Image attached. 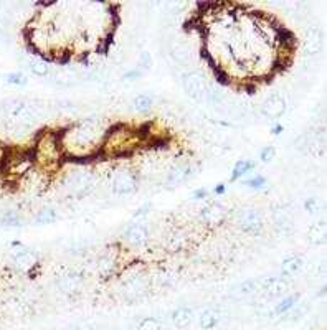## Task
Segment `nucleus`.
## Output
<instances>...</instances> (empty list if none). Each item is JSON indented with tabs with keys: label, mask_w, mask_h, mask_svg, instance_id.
Instances as JSON below:
<instances>
[{
	"label": "nucleus",
	"mask_w": 327,
	"mask_h": 330,
	"mask_svg": "<svg viewBox=\"0 0 327 330\" xmlns=\"http://www.w3.org/2000/svg\"><path fill=\"white\" fill-rule=\"evenodd\" d=\"M124 238H126V241L131 246H142V245H146L147 238H149L147 228L144 225H139V223L131 225L126 231H124Z\"/></svg>",
	"instance_id": "15"
},
{
	"label": "nucleus",
	"mask_w": 327,
	"mask_h": 330,
	"mask_svg": "<svg viewBox=\"0 0 327 330\" xmlns=\"http://www.w3.org/2000/svg\"><path fill=\"white\" fill-rule=\"evenodd\" d=\"M96 183H98V180H96L94 172H91L84 167L73 168V170L66 175V180H65V185L68 187V190L78 198L89 195V193L93 192V188L96 187Z\"/></svg>",
	"instance_id": "2"
},
{
	"label": "nucleus",
	"mask_w": 327,
	"mask_h": 330,
	"mask_svg": "<svg viewBox=\"0 0 327 330\" xmlns=\"http://www.w3.org/2000/svg\"><path fill=\"white\" fill-rule=\"evenodd\" d=\"M56 216L58 215H56L55 208H41V210L35 215V221L38 225H50V223L56 220Z\"/></svg>",
	"instance_id": "27"
},
{
	"label": "nucleus",
	"mask_w": 327,
	"mask_h": 330,
	"mask_svg": "<svg viewBox=\"0 0 327 330\" xmlns=\"http://www.w3.org/2000/svg\"><path fill=\"white\" fill-rule=\"evenodd\" d=\"M254 290H256V281L253 279H248V281H243V283H240L237 288L233 289L232 295L237 299H243V297H248V295H251Z\"/></svg>",
	"instance_id": "23"
},
{
	"label": "nucleus",
	"mask_w": 327,
	"mask_h": 330,
	"mask_svg": "<svg viewBox=\"0 0 327 330\" xmlns=\"http://www.w3.org/2000/svg\"><path fill=\"white\" fill-rule=\"evenodd\" d=\"M152 66V56L149 51H142L141 55H139V60H137V70L139 71H146V70H151Z\"/></svg>",
	"instance_id": "32"
},
{
	"label": "nucleus",
	"mask_w": 327,
	"mask_h": 330,
	"mask_svg": "<svg viewBox=\"0 0 327 330\" xmlns=\"http://www.w3.org/2000/svg\"><path fill=\"white\" fill-rule=\"evenodd\" d=\"M264 183H266V180H264L263 177H259V175H256V177H251L249 180H246L245 182V185H248V187H251V188H263L264 187Z\"/></svg>",
	"instance_id": "35"
},
{
	"label": "nucleus",
	"mask_w": 327,
	"mask_h": 330,
	"mask_svg": "<svg viewBox=\"0 0 327 330\" xmlns=\"http://www.w3.org/2000/svg\"><path fill=\"white\" fill-rule=\"evenodd\" d=\"M302 264H304V259L297 254H291L281 263V276H286V278H291L296 273H299Z\"/></svg>",
	"instance_id": "19"
},
{
	"label": "nucleus",
	"mask_w": 327,
	"mask_h": 330,
	"mask_svg": "<svg viewBox=\"0 0 327 330\" xmlns=\"http://www.w3.org/2000/svg\"><path fill=\"white\" fill-rule=\"evenodd\" d=\"M98 269H99L101 276H109V274H111V271L114 269V259H113V256H111V254L103 256V258L99 259V263H98Z\"/></svg>",
	"instance_id": "29"
},
{
	"label": "nucleus",
	"mask_w": 327,
	"mask_h": 330,
	"mask_svg": "<svg viewBox=\"0 0 327 330\" xmlns=\"http://www.w3.org/2000/svg\"><path fill=\"white\" fill-rule=\"evenodd\" d=\"M81 283H83V279H81L80 273H76V271H66L63 276H60L58 288L61 292L65 294H75L80 290Z\"/></svg>",
	"instance_id": "13"
},
{
	"label": "nucleus",
	"mask_w": 327,
	"mask_h": 330,
	"mask_svg": "<svg viewBox=\"0 0 327 330\" xmlns=\"http://www.w3.org/2000/svg\"><path fill=\"white\" fill-rule=\"evenodd\" d=\"M286 101L281 94H271L261 104V114L271 121H278L286 113Z\"/></svg>",
	"instance_id": "6"
},
{
	"label": "nucleus",
	"mask_w": 327,
	"mask_h": 330,
	"mask_svg": "<svg viewBox=\"0 0 327 330\" xmlns=\"http://www.w3.org/2000/svg\"><path fill=\"white\" fill-rule=\"evenodd\" d=\"M281 130H283L281 125H278V127H273V134H280Z\"/></svg>",
	"instance_id": "41"
},
{
	"label": "nucleus",
	"mask_w": 327,
	"mask_h": 330,
	"mask_svg": "<svg viewBox=\"0 0 327 330\" xmlns=\"http://www.w3.org/2000/svg\"><path fill=\"white\" fill-rule=\"evenodd\" d=\"M169 51H170V56L174 58V61L179 63V65H192L195 60V53L187 41L174 40L170 43Z\"/></svg>",
	"instance_id": "7"
},
{
	"label": "nucleus",
	"mask_w": 327,
	"mask_h": 330,
	"mask_svg": "<svg viewBox=\"0 0 327 330\" xmlns=\"http://www.w3.org/2000/svg\"><path fill=\"white\" fill-rule=\"evenodd\" d=\"M225 218V208L220 203H211L202 210V220L208 225H218Z\"/></svg>",
	"instance_id": "17"
},
{
	"label": "nucleus",
	"mask_w": 327,
	"mask_h": 330,
	"mask_svg": "<svg viewBox=\"0 0 327 330\" xmlns=\"http://www.w3.org/2000/svg\"><path fill=\"white\" fill-rule=\"evenodd\" d=\"M206 195H208V190H206V188H200V190H197L194 193V197H197V198H205Z\"/></svg>",
	"instance_id": "39"
},
{
	"label": "nucleus",
	"mask_w": 327,
	"mask_h": 330,
	"mask_svg": "<svg viewBox=\"0 0 327 330\" xmlns=\"http://www.w3.org/2000/svg\"><path fill=\"white\" fill-rule=\"evenodd\" d=\"M106 127L103 119L86 118L78 121L73 127L65 129L60 132V142L65 157L76 159H91L101 149V144L106 137Z\"/></svg>",
	"instance_id": "1"
},
{
	"label": "nucleus",
	"mask_w": 327,
	"mask_h": 330,
	"mask_svg": "<svg viewBox=\"0 0 327 330\" xmlns=\"http://www.w3.org/2000/svg\"><path fill=\"white\" fill-rule=\"evenodd\" d=\"M185 94L195 103H208V86L199 71H189L182 76Z\"/></svg>",
	"instance_id": "3"
},
{
	"label": "nucleus",
	"mask_w": 327,
	"mask_h": 330,
	"mask_svg": "<svg viewBox=\"0 0 327 330\" xmlns=\"http://www.w3.org/2000/svg\"><path fill=\"white\" fill-rule=\"evenodd\" d=\"M137 330H162V324L156 317H146L139 322Z\"/></svg>",
	"instance_id": "30"
},
{
	"label": "nucleus",
	"mask_w": 327,
	"mask_h": 330,
	"mask_svg": "<svg viewBox=\"0 0 327 330\" xmlns=\"http://www.w3.org/2000/svg\"><path fill=\"white\" fill-rule=\"evenodd\" d=\"M253 167H254V164L251 162V160H246V159L238 160V162L235 164L233 170H232V182L237 180V178H240V177H243L245 173L251 172Z\"/></svg>",
	"instance_id": "25"
},
{
	"label": "nucleus",
	"mask_w": 327,
	"mask_h": 330,
	"mask_svg": "<svg viewBox=\"0 0 327 330\" xmlns=\"http://www.w3.org/2000/svg\"><path fill=\"white\" fill-rule=\"evenodd\" d=\"M23 65L28 71L32 73V75L35 76H48L50 75V66H48V63L43 60L40 56H35V55H28L25 58V61H23Z\"/></svg>",
	"instance_id": "16"
},
{
	"label": "nucleus",
	"mask_w": 327,
	"mask_h": 330,
	"mask_svg": "<svg viewBox=\"0 0 327 330\" xmlns=\"http://www.w3.org/2000/svg\"><path fill=\"white\" fill-rule=\"evenodd\" d=\"M7 82H10V84H17V86H23L27 84V76L23 75V73H10V75H7Z\"/></svg>",
	"instance_id": "33"
},
{
	"label": "nucleus",
	"mask_w": 327,
	"mask_h": 330,
	"mask_svg": "<svg viewBox=\"0 0 327 330\" xmlns=\"http://www.w3.org/2000/svg\"><path fill=\"white\" fill-rule=\"evenodd\" d=\"M287 289H289V283L285 279V278H273V279H268L264 281L263 284V294L266 295L269 299H275V297H281V295H285L287 292Z\"/></svg>",
	"instance_id": "11"
},
{
	"label": "nucleus",
	"mask_w": 327,
	"mask_h": 330,
	"mask_svg": "<svg viewBox=\"0 0 327 330\" xmlns=\"http://www.w3.org/2000/svg\"><path fill=\"white\" fill-rule=\"evenodd\" d=\"M304 206H306L311 213H316V211H317V198H311V200H307Z\"/></svg>",
	"instance_id": "38"
},
{
	"label": "nucleus",
	"mask_w": 327,
	"mask_h": 330,
	"mask_svg": "<svg viewBox=\"0 0 327 330\" xmlns=\"http://www.w3.org/2000/svg\"><path fill=\"white\" fill-rule=\"evenodd\" d=\"M172 322L177 329H187L194 322V312L189 307H179L172 312Z\"/></svg>",
	"instance_id": "20"
},
{
	"label": "nucleus",
	"mask_w": 327,
	"mask_h": 330,
	"mask_svg": "<svg viewBox=\"0 0 327 330\" xmlns=\"http://www.w3.org/2000/svg\"><path fill=\"white\" fill-rule=\"evenodd\" d=\"M137 188V177L136 173L129 168H119L113 173L111 178V190L114 195L124 197L131 195L132 192H136Z\"/></svg>",
	"instance_id": "4"
},
{
	"label": "nucleus",
	"mask_w": 327,
	"mask_h": 330,
	"mask_svg": "<svg viewBox=\"0 0 327 330\" xmlns=\"http://www.w3.org/2000/svg\"><path fill=\"white\" fill-rule=\"evenodd\" d=\"M144 75L142 71H139L137 68H134V70H131V71H127V73H124V76H123V80H127V81H134V80H139Z\"/></svg>",
	"instance_id": "37"
},
{
	"label": "nucleus",
	"mask_w": 327,
	"mask_h": 330,
	"mask_svg": "<svg viewBox=\"0 0 327 330\" xmlns=\"http://www.w3.org/2000/svg\"><path fill=\"white\" fill-rule=\"evenodd\" d=\"M297 299H299V294H289V295H286V297H283L280 300V304L276 305L275 312L278 315H283V314L289 312V310L294 307V304L297 302Z\"/></svg>",
	"instance_id": "26"
},
{
	"label": "nucleus",
	"mask_w": 327,
	"mask_h": 330,
	"mask_svg": "<svg viewBox=\"0 0 327 330\" xmlns=\"http://www.w3.org/2000/svg\"><path fill=\"white\" fill-rule=\"evenodd\" d=\"M324 43V35H322L321 28H307L304 32V38H302V50L306 55H317Z\"/></svg>",
	"instance_id": "8"
},
{
	"label": "nucleus",
	"mask_w": 327,
	"mask_h": 330,
	"mask_svg": "<svg viewBox=\"0 0 327 330\" xmlns=\"http://www.w3.org/2000/svg\"><path fill=\"white\" fill-rule=\"evenodd\" d=\"M146 294V281L142 276H129L123 283V295L127 302H137Z\"/></svg>",
	"instance_id": "5"
},
{
	"label": "nucleus",
	"mask_w": 327,
	"mask_h": 330,
	"mask_svg": "<svg viewBox=\"0 0 327 330\" xmlns=\"http://www.w3.org/2000/svg\"><path fill=\"white\" fill-rule=\"evenodd\" d=\"M81 80L80 71L73 66H63L51 73V81L58 86H73L78 84Z\"/></svg>",
	"instance_id": "10"
},
{
	"label": "nucleus",
	"mask_w": 327,
	"mask_h": 330,
	"mask_svg": "<svg viewBox=\"0 0 327 330\" xmlns=\"http://www.w3.org/2000/svg\"><path fill=\"white\" fill-rule=\"evenodd\" d=\"M192 173H194V168H192V165L189 164H175L172 165L169 168V172H167V177H165V182L169 183V185H179V183L185 182L187 178H189Z\"/></svg>",
	"instance_id": "12"
},
{
	"label": "nucleus",
	"mask_w": 327,
	"mask_h": 330,
	"mask_svg": "<svg viewBox=\"0 0 327 330\" xmlns=\"http://www.w3.org/2000/svg\"><path fill=\"white\" fill-rule=\"evenodd\" d=\"M238 223H240V228L248 233H254V231L261 230V226H263L261 215H259L254 208H243L238 215Z\"/></svg>",
	"instance_id": "9"
},
{
	"label": "nucleus",
	"mask_w": 327,
	"mask_h": 330,
	"mask_svg": "<svg viewBox=\"0 0 327 330\" xmlns=\"http://www.w3.org/2000/svg\"><path fill=\"white\" fill-rule=\"evenodd\" d=\"M185 241H187L185 233L184 231H175L167 238V246H169L170 249H180V248L185 245Z\"/></svg>",
	"instance_id": "28"
},
{
	"label": "nucleus",
	"mask_w": 327,
	"mask_h": 330,
	"mask_svg": "<svg viewBox=\"0 0 327 330\" xmlns=\"http://www.w3.org/2000/svg\"><path fill=\"white\" fill-rule=\"evenodd\" d=\"M152 106H154V99L152 96L147 93L139 94L136 96V99H134V109H136L139 114H147L149 111L152 109Z\"/></svg>",
	"instance_id": "24"
},
{
	"label": "nucleus",
	"mask_w": 327,
	"mask_h": 330,
	"mask_svg": "<svg viewBox=\"0 0 327 330\" xmlns=\"http://www.w3.org/2000/svg\"><path fill=\"white\" fill-rule=\"evenodd\" d=\"M223 192H225V185H223V183H220V187L215 188V193H218V195H220V193H223Z\"/></svg>",
	"instance_id": "40"
},
{
	"label": "nucleus",
	"mask_w": 327,
	"mask_h": 330,
	"mask_svg": "<svg viewBox=\"0 0 327 330\" xmlns=\"http://www.w3.org/2000/svg\"><path fill=\"white\" fill-rule=\"evenodd\" d=\"M0 223H2L3 226H20L22 220L15 211H7L5 215L0 218Z\"/></svg>",
	"instance_id": "31"
},
{
	"label": "nucleus",
	"mask_w": 327,
	"mask_h": 330,
	"mask_svg": "<svg viewBox=\"0 0 327 330\" xmlns=\"http://www.w3.org/2000/svg\"><path fill=\"white\" fill-rule=\"evenodd\" d=\"M220 319H222V314H220V310L206 309V310L202 312L200 319H199V324H200V327L204 330H211V329H215L216 325H218Z\"/></svg>",
	"instance_id": "21"
},
{
	"label": "nucleus",
	"mask_w": 327,
	"mask_h": 330,
	"mask_svg": "<svg viewBox=\"0 0 327 330\" xmlns=\"http://www.w3.org/2000/svg\"><path fill=\"white\" fill-rule=\"evenodd\" d=\"M13 264L20 271H30L37 264V256L28 249H20L13 254Z\"/></svg>",
	"instance_id": "18"
},
{
	"label": "nucleus",
	"mask_w": 327,
	"mask_h": 330,
	"mask_svg": "<svg viewBox=\"0 0 327 330\" xmlns=\"http://www.w3.org/2000/svg\"><path fill=\"white\" fill-rule=\"evenodd\" d=\"M273 221H275L276 230L281 233H289L292 225H294L292 213L289 211L287 206H278L276 210L273 211Z\"/></svg>",
	"instance_id": "14"
},
{
	"label": "nucleus",
	"mask_w": 327,
	"mask_h": 330,
	"mask_svg": "<svg viewBox=\"0 0 327 330\" xmlns=\"http://www.w3.org/2000/svg\"><path fill=\"white\" fill-rule=\"evenodd\" d=\"M275 154H276V149L273 147V145H264V149L261 150V154H259V159H261L263 162H271V160L275 159Z\"/></svg>",
	"instance_id": "34"
},
{
	"label": "nucleus",
	"mask_w": 327,
	"mask_h": 330,
	"mask_svg": "<svg viewBox=\"0 0 327 330\" xmlns=\"http://www.w3.org/2000/svg\"><path fill=\"white\" fill-rule=\"evenodd\" d=\"M309 144H311L309 135L301 134L299 137H297V140H296V149L297 150H306V149H309Z\"/></svg>",
	"instance_id": "36"
},
{
	"label": "nucleus",
	"mask_w": 327,
	"mask_h": 330,
	"mask_svg": "<svg viewBox=\"0 0 327 330\" xmlns=\"http://www.w3.org/2000/svg\"><path fill=\"white\" fill-rule=\"evenodd\" d=\"M326 236H327V231H326L324 223H316V225H312L309 228V231H307V240H309L312 245H316V246L324 245Z\"/></svg>",
	"instance_id": "22"
}]
</instances>
